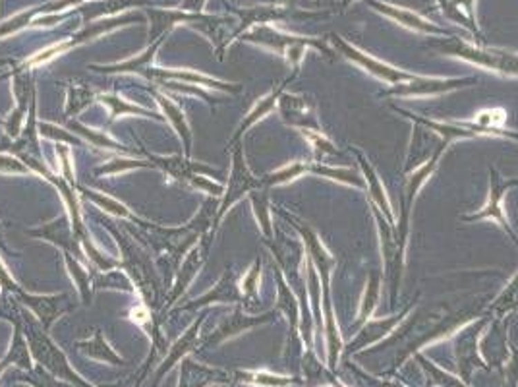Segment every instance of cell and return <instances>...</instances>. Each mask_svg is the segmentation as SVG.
Masks as SVG:
<instances>
[{
    "instance_id": "2",
    "label": "cell",
    "mask_w": 518,
    "mask_h": 387,
    "mask_svg": "<svg viewBox=\"0 0 518 387\" xmlns=\"http://www.w3.org/2000/svg\"><path fill=\"white\" fill-rule=\"evenodd\" d=\"M335 45L343 53H345L346 58H350L352 62H356L358 66L365 68L372 76L379 77V79H383L385 84H389V86H396V84H403V82H414L416 76L412 74H406V72H401L399 68L389 66L387 62H381V60H375L370 55H365L362 50H358L356 47H350V45H346L345 41L340 37L335 39Z\"/></svg>"
},
{
    "instance_id": "7",
    "label": "cell",
    "mask_w": 518,
    "mask_h": 387,
    "mask_svg": "<svg viewBox=\"0 0 518 387\" xmlns=\"http://www.w3.org/2000/svg\"><path fill=\"white\" fill-rule=\"evenodd\" d=\"M505 120H507V113L503 108H486L476 115L474 124H478L480 128H499Z\"/></svg>"
},
{
    "instance_id": "4",
    "label": "cell",
    "mask_w": 518,
    "mask_h": 387,
    "mask_svg": "<svg viewBox=\"0 0 518 387\" xmlns=\"http://www.w3.org/2000/svg\"><path fill=\"white\" fill-rule=\"evenodd\" d=\"M244 381H248L251 386L258 387H288L292 386V377L287 376H275L269 372H253V374H244Z\"/></svg>"
},
{
    "instance_id": "8",
    "label": "cell",
    "mask_w": 518,
    "mask_h": 387,
    "mask_svg": "<svg viewBox=\"0 0 518 387\" xmlns=\"http://www.w3.org/2000/svg\"><path fill=\"white\" fill-rule=\"evenodd\" d=\"M365 174L370 176V178H367V182L372 184V194H374V200L379 203L381 207H383L385 213H387L389 217H393V213H391V205H389V200H387V196H385V188L381 186V182H379V178L375 176L374 171H372L370 167L365 169Z\"/></svg>"
},
{
    "instance_id": "12",
    "label": "cell",
    "mask_w": 518,
    "mask_h": 387,
    "mask_svg": "<svg viewBox=\"0 0 518 387\" xmlns=\"http://www.w3.org/2000/svg\"><path fill=\"white\" fill-rule=\"evenodd\" d=\"M333 387H346V386H343L340 381H335V384H333Z\"/></svg>"
},
{
    "instance_id": "1",
    "label": "cell",
    "mask_w": 518,
    "mask_h": 387,
    "mask_svg": "<svg viewBox=\"0 0 518 387\" xmlns=\"http://www.w3.org/2000/svg\"><path fill=\"white\" fill-rule=\"evenodd\" d=\"M443 50L451 53L452 57H459L462 60H468L476 66L493 70L505 76H518V55L507 53V50H497V48H481L468 45L461 39H451L449 43H443Z\"/></svg>"
},
{
    "instance_id": "6",
    "label": "cell",
    "mask_w": 518,
    "mask_h": 387,
    "mask_svg": "<svg viewBox=\"0 0 518 387\" xmlns=\"http://www.w3.org/2000/svg\"><path fill=\"white\" fill-rule=\"evenodd\" d=\"M379 296V283H377V277H372V281L367 283V289H365L364 300H362V306H360V314H358V318L360 321H364L372 316V310L375 308V300Z\"/></svg>"
},
{
    "instance_id": "9",
    "label": "cell",
    "mask_w": 518,
    "mask_h": 387,
    "mask_svg": "<svg viewBox=\"0 0 518 387\" xmlns=\"http://www.w3.org/2000/svg\"><path fill=\"white\" fill-rule=\"evenodd\" d=\"M425 368H428V372L432 374L433 381H435L437 386H441V387H466V386H462L461 379H457V377H452L451 374H445V372H441V370H437V368L433 366V362H428V364H425Z\"/></svg>"
},
{
    "instance_id": "10",
    "label": "cell",
    "mask_w": 518,
    "mask_h": 387,
    "mask_svg": "<svg viewBox=\"0 0 518 387\" xmlns=\"http://www.w3.org/2000/svg\"><path fill=\"white\" fill-rule=\"evenodd\" d=\"M499 200H501V194L497 192V190H493L490 196V203L483 207V211L478 215V217H491V219H497V221L501 223H505V219H503V211L499 209Z\"/></svg>"
},
{
    "instance_id": "11",
    "label": "cell",
    "mask_w": 518,
    "mask_h": 387,
    "mask_svg": "<svg viewBox=\"0 0 518 387\" xmlns=\"http://www.w3.org/2000/svg\"><path fill=\"white\" fill-rule=\"evenodd\" d=\"M58 50H60V47H58V45H57V47H52V48H47V50L39 53V55H41V57H39V60H43V62H45V60H48V58L55 57V53H58Z\"/></svg>"
},
{
    "instance_id": "3",
    "label": "cell",
    "mask_w": 518,
    "mask_h": 387,
    "mask_svg": "<svg viewBox=\"0 0 518 387\" xmlns=\"http://www.w3.org/2000/svg\"><path fill=\"white\" fill-rule=\"evenodd\" d=\"M370 4H372L375 10H379V12L387 14L389 18L396 19L401 26H404V28L414 29V31H420V33H432V35H443V33H445L443 29H439L437 26H433L432 21L423 19L422 16L414 14V12H410V10L396 8V6L385 4V2H377V0H370Z\"/></svg>"
},
{
    "instance_id": "5",
    "label": "cell",
    "mask_w": 518,
    "mask_h": 387,
    "mask_svg": "<svg viewBox=\"0 0 518 387\" xmlns=\"http://www.w3.org/2000/svg\"><path fill=\"white\" fill-rule=\"evenodd\" d=\"M443 6L449 18H454L461 23H466L468 19L472 21L474 18V8H472L474 0H451V2H443Z\"/></svg>"
}]
</instances>
